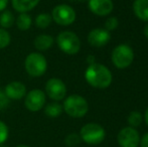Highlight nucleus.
I'll list each match as a JSON object with an SVG mask.
<instances>
[{"label":"nucleus","mask_w":148,"mask_h":147,"mask_svg":"<svg viewBox=\"0 0 148 147\" xmlns=\"http://www.w3.org/2000/svg\"><path fill=\"white\" fill-rule=\"evenodd\" d=\"M85 79L96 89H106L112 83V74L106 66L94 63L89 65L85 72Z\"/></svg>","instance_id":"1"},{"label":"nucleus","mask_w":148,"mask_h":147,"mask_svg":"<svg viewBox=\"0 0 148 147\" xmlns=\"http://www.w3.org/2000/svg\"><path fill=\"white\" fill-rule=\"evenodd\" d=\"M62 109L70 117L82 118L88 113L89 105L84 97L80 95H71L64 100Z\"/></svg>","instance_id":"2"},{"label":"nucleus","mask_w":148,"mask_h":147,"mask_svg":"<svg viewBox=\"0 0 148 147\" xmlns=\"http://www.w3.org/2000/svg\"><path fill=\"white\" fill-rule=\"evenodd\" d=\"M106 136L105 129L97 123H88L82 127L80 137L90 145H97L104 141Z\"/></svg>","instance_id":"3"},{"label":"nucleus","mask_w":148,"mask_h":147,"mask_svg":"<svg viewBox=\"0 0 148 147\" xmlns=\"http://www.w3.org/2000/svg\"><path fill=\"white\" fill-rule=\"evenodd\" d=\"M24 68L29 76L37 78L47 72V62L40 53H31L26 57Z\"/></svg>","instance_id":"4"},{"label":"nucleus","mask_w":148,"mask_h":147,"mask_svg":"<svg viewBox=\"0 0 148 147\" xmlns=\"http://www.w3.org/2000/svg\"><path fill=\"white\" fill-rule=\"evenodd\" d=\"M60 49L66 55H76L80 51L81 40L73 31H62L57 37Z\"/></svg>","instance_id":"5"},{"label":"nucleus","mask_w":148,"mask_h":147,"mask_svg":"<svg viewBox=\"0 0 148 147\" xmlns=\"http://www.w3.org/2000/svg\"><path fill=\"white\" fill-rule=\"evenodd\" d=\"M134 61V51L128 44H119L112 51V62L118 69H126Z\"/></svg>","instance_id":"6"},{"label":"nucleus","mask_w":148,"mask_h":147,"mask_svg":"<svg viewBox=\"0 0 148 147\" xmlns=\"http://www.w3.org/2000/svg\"><path fill=\"white\" fill-rule=\"evenodd\" d=\"M51 18L59 25L68 26L74 23L76 20V11L68 4H60L53 9Z\"/></svg>","instance_id":"7"},{"label":"nucleus","mask_w":148,"mask_h":147,"mask_svg":"<svg viewBox=\"0 0 148 147\" xmlns=\"http://www.w3.org/2000/svg\"><path fill=\"white\" fill-rule=\"evenodd\" d=\"M117 142L120 147H138L140 143V136L135 128L124 127L117 135Z\"/></svg>","instance_id":"8"},{"label":"nucleus","mask_w":148,"mask_h":147,"mask_svg":"<svg viewBox=\"0 0 148 147\" xmlns=\"http://www.w3.org/2000/svg\"><path fill=\"white\" fill-rule=\"evenodd\" d=\"M45 93L53 101H60L66 95V87L60 79H49L45 84Z\"/></svg>","instance_id":"9"},{"label":"nucleus","mask_w":148,"mask_h":147,"mask_svg":"<svg viewBox=\"0 0 148 147\" xmlns=\"http://www.w3.org/2000/svg\"><path fill=\"white\" fill-rule=\"evenodd\" d=\"M45 104V94L39 89H34L27 93L25 96V105L26 109L31 112H37L43 108Z\"/></svg>","instance_id":"10"},{"label":"nucleus","mask_w":148,"mask_h":147,"mask_svg":"<svg viewBox=\"0 0 148 147\" xmlns=\"http://www.w3.org/2000/svg\"><path fill=\"white\" fill-rule=\"evenodd\" d=\"M111 39V36L105 28H95L88 34V42L94 47H102Z\"/></svg>","instance_id":"11"},{"label":"nucleus","mask_w":148,"mask_h":147,"mask_svg":"<svg viewBox=\"0 0 148 147\" xmlns=\"http://www.w3.org/2000/svg\"><path fill=\"white\" fill-rule=\"evenodd\" d=\"M88 6L91 12L98 16H106L113 10L112 0H89Z\"/></svg>","instance_id":"12"},{"label":"nucleus","mask_w":148,"mask_h":147,"mask_svg":"<svg viewBox=\"0 0 148 147\" xmlns=\"http://www.w3.org/2000/svg\"><path fill=\"white\" fill-rule=\"evenodd\" d=\"M4 93L9 100H20L26 94V87L21 82L13 81L6 85Z\"/></svg>","instance_id":"13"},{"label":"nucleus","mask_w":148,"mask_h":147,"mask_svg":"<svg viewBox=\"0 0 148 147\" xmlns=\"http://www.w3.org/2000/svg\"><path fill=\"white\" fill-rule=\"evenodd\" d=\"M40 0H11L12 7L19 13H27L32 10Z\"/></svg>","instance_id":"14"},{"label":"nucleus","mask_w":148,"mask_h":147,"mask_svg":"<svg viewBox=\"0 0 148 147\" xmlns=\"http://www.w3.org/2000/svg\"><path fill=\"white\" fill-rule=\"evenodd\" d=\"M133 11L138 19L148 21V0H135Z\"/></svg>","instance_id":"15"},{"label":"nucleus","mask_w":148,"mask_h":147,"mask_svg":"<svg viewBox=\"0 0 148 147\" xmlns=\"http://www.w3.org/2000/svg\"><path fill=\"white\" fill-rule=\"evenodd\" d=\"M53 42L55 40H53V36H47V34H39L35 37L33 44L38 51H45L53 46Z\"/></svg>","instance_id":"16"},{"label":"nucleus","mask_w":148,"mask_h":147,"mask_svg":"<svg viewBox=\"0 0 148 147\" xmlns=\"http://www.w3.org/2000/svg\"><path fill=\"white\" fill-rule=\"evenodd\" d=\"M15 22L14 15L10 10H3L0 14V26L4 29L10 28Z\"/></svg>","instance_id":"17"},{"label":"nucleus","mask_w":148,"mask_h":147,"mask_svg":"<svg viewBox=\"0 0 148 147\" xmlns=\"http://www.w3.org/2000/svg\"><path fill=\"white\" fill-rule=\"evenodd\" d=\"M62 106L60 104H59L58 102H53V103H49L45 106V113L47 117L51 118H57L59 116L62 115Z\"/></svg>","instance_id":"18"},{"label":"nucleus","mask_w":148,"mask_h":147,"mask_svg":"<svg viewBox=\"0 0 148 147\" xmlns=\"http://www.w3.org/2000/svg\"><path fill=\"white\" fill-rule=\"evenodd\" d=\"M51 15L49 13H39L38 15L35 17V25L36 27L40 28V29H45L47 28L51 23Z\"/></svg>","instance_id":"19"},{"label":"nucleus","mask_w":148,"mask_h":147,"mask_svg":"<svg viewBox=\"0 0 148 147\" xmlns=\"http://www.w3.org/2000/svg\"><path fill=\"white\" fill-rule=\"evenodd\" d=\"M32 19L27 13H20L16 19V25L20 30H27L30 28Z\"/></svg>","instance_id":"20"},{"label":"nucleus","mask_w":148,"mask_h":147,"mask_svg":"<svg viewBox=\"0 0 148 147\" xmlns=\"http://www.w3.org/2000/svg\"><path fill=\"white\" fill-rule=\"evenodd\" d=\"M142 122V114L139 111H132L128 116V123L130 127L136 128L140 126Z\"/></svg>","instance_id":"21"},{"label":"nucleus","mask_w":148,"mask_h":147,"mask_svg":"<svg viewBox=\"0 0 148 147\" xmlns=\"http://www.w3.org/2000/svg\"><path fill=\"white\" fill-rule=\"evenodd\" d=\"M11 37H10L9 32L4 28L0 27V49H5L9 45Z\"/></svg>","instance_id":"22"},{"label":"nucleus","mask_w":148,"mask_h":147,"mask_svg":"<svg viewBox=\"0 0 148 147\" xmlns=\"http://www.w3.org/2000/svg\"><path fill=\"white\" fill-rule=\"evenodd\" d=\"M81 140L82 139H81L80 135H78L76 133H71L66 137L64 142H66V144L69 147H76L78 144H80Z\"/></svg>","instance_id":"23"},{"label":"nucleus","mask_w":148,"mask_h":147,"mask_svg":"<svg viewBox=\"0 0 148 147\" xmlns=\"http://www.w3.org/2000/svg\"><path fill=\"white\" fill-rule=\"evenodd\" d=\"M8 135H9V130H8L7 125L0 120V145L7 140Z\"/></svg>","instance_id":"24"},{"label":"nucleus","mask_w":148,"mask_h":147,"mask_svg":"<svg viewBox=\"0 0 148 147\" xmlns=\"http://www.w3.org/2000/svg\"><path fill=\"white\" fill-rule=\"evenodd\" d=\"M119 25V21L116 17L112 16V17H108L107 20L105 22V29L108 30V31H111V30H114L118 27Z\"/></svg>","instance_id":"25"},{"label":"nucleus","mask_w":148,"mask_h":147,"mask_svg":"<svg viewBox=\"0 0 148 147\" xmlns=\"http://www.w3.org/2000/svg\"><path fill=\"white\" fill-rule=\"evenodd\" d=\"M8 102H9V99L7 98L5 93L0 91V109L6 108L8 105Z\"/></svg>","instance_id":"26"},{"label":"nucleus","mask_w":148,"mask_h":147,"mask_svg":"<svg viewBox=\"0 0 148 147\" xmlns=\"http://www.w3.org/2000/svg\"><path fill=\"white\" fill-rule=\"evenodd\" d=\"M140 147H148V133L144 134L140 139Z\"/></svg>","instance_id":"27"},{"label":"nucleus","mask_w":148,"mask_h":147,"mask_svg":"<svg viewBox=\"0 0 148 147\" xmlns=\"http://www.w3.org/2000/svg\"><path fill=\"white\" fill-rule=\"evenodd\" d=\"M8 5V0H0V12L6 9Z\"/></svg>","instance_id":"28"},{"label":"nucleus","mask_w":148,"mask_h":147,"mask_svg":"<svg viewBox=\"0 0 148 147\" xmlns=\"http://www.w3.org/2000/svg\"><path fill=\"white\" fill-rule=\"evenodd\" d=\"M88 63H89V65H92V64L95 63V57H93V55H89L88 57Z\"/></svg>","instance_id":"29"},{"label":"nucleus","mask_w":148,"mask_h":147,"mask_svg":"<svg viewBox=\"0 0 148 147\" xmlns=\"http://www.w3.org/2000/svg\"><path fill=\"white\" fill-rule=\"evenodd\" d=\"M144 119H145V123H146V124H147V126H148V108L146 109V111H145Z\"/></svg>","instance_id":"30"},{"label":"nucleus","mask_w":148,"mask_h":147,"mask_svg":"<svg viewBox=\"0 0 148 147\" xmlns=\"http://www.w3.org/2000/svg\"><path fill=\"white\" fill-rule=\"evenodd\" d=\"M144 36H146V38L148 39V24L145 25V27H144Z\"/></svg>","instance_id":"31"},{"label":"nucleus","mask_w":148,"mask_h":147,"mask_svg":"<svg viewBox=\"0 0 148 147\" xmlns=\"http://www.w3.org/2000/svg\"><path fill=\"white\" fill-rule=\"evenodd\" d=\"M71 1H73V2H84V1H86V0H71Z\"/></svg>","instance_id":"32"},{"label":"nucleus","mask_w":148,"mask_h":147,"mask_svg":"<svg viewBox=\"0 0 148 147\" xmlns=\"http://www.w3.org/2000/svg\"><path fill=\"white\" fill-rule=\"evenodd\" d=\"M15 147H29V146H27V145H23V144H21V145H17V146H15Z\"/></svg>","instance_id":"33"},{"label":"nucleus","mask_w":148,"mask_h":147,"mask_svg":"<svg viewBox=\"0 0 148 147\" xmlns=\"http://www.w3.org/2000/svg\"><path fill=\"white\" fill-rule=\"evenodd\" d=\"M0 147H5V146H3V144H1V145H0Z\"/></svg>","instance_id":"34"}]
</instances>
